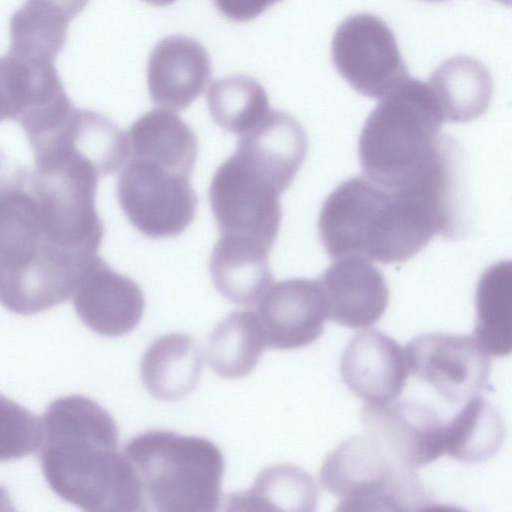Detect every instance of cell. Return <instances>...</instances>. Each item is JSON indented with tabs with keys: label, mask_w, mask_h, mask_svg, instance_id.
<instances>
[{
	"label": "cell",
	"mask_w": 512,
	"mask_h": 512,
	"mask_svg": "<svg viewBox=\"0 0 512 512\" xmlns=\"http://www.w3.org/2000/svg\"><path fill=\"white\" fill-rule=\"evenodd\" d=\"M360 420L365 435L405 467H423L445 453V425L425 403L405 399L367 403Z\"/></svg>",
	"instance_id": "cell-11"
},
{
	"label": "cell",
	"mask_w": 512,
	"mask_h": 512,
	"mask_svg": "<svg viewBox=\"0 0 512 512\" xmlns=\"http://www.w3.org/2000/svg\"><path fill=\"white\" fill-rule=\"evenodd\" d=\"M123 452L137 473L147 511L218 509L225 461L212 441L149 430L130 439Z\"/></svg>",
	"instance_id": "cell-4"
},
{
	"label": "cell",
	"mask_w": 512,
	"mask_h": 512,
	"mask_svg": "<svg viewBox=\"0 0 512 512\" xmlns=\"http://www.w3.org/2000/svg\"><path fill=\"white\" fill-rule=\"evenodd\" d=\"M70 21L64 13L41 0H26L11 17L8 53L54 62L65 45Z\"/></svg>",
	"instance_id": "cell-27"
},
{
	"label": "cell",
	"mask_w": 512,
	"mask_h": 512,
	"mask_svg": "<svg viewBox=\"0 0 512 512\" xmlns=\"http://www.w3.org/2000/svg\"><path fill=\"white\" fill-rule=\"evenodd\" d=\"M474 338L489 355L508 356L512 351V267L500 261L488 267L475 292Z\"/></svg>",
	"instance_id": "cell-23"
},
{
	"label": "cell",
	"mask_w": 512,
	"mask_h": 512,
	"mask_svg": "<svg viewBox=\"0 0 512 512\" xmlns=\"http://www.w3.org/2000/svg\"><path fill=\"white\" fill-rule=\"evenodd\" d=\"M116 192L129 222L149 238L177 236L196 215L198 199L190 176L148 159L130 157L118 176Z\"/></svg>",
	"instance_id": "cell-7"
},
{
	"label": "cell",
	"mask_w": 512,
	"mask_h": 512,
	"mask_svg": "<svg viewBox=\"0 0 512 512\" xmlns=\"http://www.w3.org/2000/svg\"><path fill=\"white\" fill-rule=\"evenodd\" d=\"M81 256L49 240L31 170L0 150V287L63 277Z\"/></svg>",
	"instance_id": "cell-5"
},
{
	"label": "cell",
	"mask_w": 512,
	"mask_h": 512,
	"mask_svg": "<svg viewBox=\"0 0 512 512\" xmlns=\"http://www.w3.org/2000/svg\"><path fill=\"white\" fill-rule=\"evenodd\" d=\"M30 145L33 151L71 149L89 160L100 176L116 172L129 156L128 138L123 130L95 111L76 107Z\"/></svg>",
	"instance_id": "cell-18"
},
{
	"label": "cell",
	"mask_w": 512,
	"mask_h": 512,
	"mask_svg": "<svg viewBox=\"0 0 512 512\" xmlns=\"http://www.w3.org/2000/svg\"><path fill=\"white\" fill-rule=\"evenodd\" d=\"M422 1H426V2H442V1H445V0H422ZM495 1H498L500 3H503V4H509L510 0H495Z\"/></svg>",
	"instance_id": "cell-34"
},
{
	"label": "cell",
	"mask_w": 512,
	"mask_h": 512,
	"mask_svg": "<svg viewBox=\"0 0 512 512\" xmlns=\"http://www.w3.org/2000/svg\"><path fill=\"white\" fill-rule=\"evenodd\" d=\"M443 116L427 83L408 77L367 117L358 142L364 176L388 189L409 183L441 137Z\"/></svg>",
	"instance_id": "cell-3"
},
{
	"label": "cell",
	"mask_w": 512,
	"mask_h": 512,
	"mask_svg": "<svg viewBox=\"0 0 512 512\" xmlns=\"http://www.w3.org/2000/svg\"><path fill=\"white\" fill-rule=\"evenodd\" d=\"M408 370L449 403L478 395L488 384L491 361L472 335L429 332L405 349Z\"/></svg>",
	"instance_id": "cell-10"
},
{
	"label": "cell",
	"mask_w": 512,
	"mask_h": 512,
	"mask_svg": "<svg viewBox=\"0 0 512 512\" xmlns=\"http://www.w3.org/2000/svg\"><path fill=\"white\" fill-rule=\"evenodd\" d=\"M266 345L257 314L250 310L233 311L209 336L208 362L222 378H242L255 368Z\"/></svg>",
	"instance_id": "cell-25"
},
{
	"label": "cell",
	"mask_w": 512,
	"mask_h": 512,
	"mask_svg": "<svg viewBox=\"0 0 512 512\" xmlns=\"http://www.w3.org/2000/svg\"><path fill=\"white\" fill-rule=\"evenodd\" d=\"M39 460L52 491L85 511H147L137 473L112 416L93 399L68 395L42 417Z\"/></svg>",
	"instance_id": "cell-1"
},
{
	"label": "cell",
	"mask_w": 512,
	"mask_h": 512,
	"mask_svg": "<svg viewBox=\"0 0 512 512\" xmlns=\"http://www.w3.org/2000/svg\"><path fill=\"white\" fill-rule=\"evenodd\" d=\"M331 56L338 73L365 97L383 98L409 77L393 31L373 14L346 18L333 35Z\"/></svg>",
	"instance_id": "cell-8"
},
{
	"label": "cell",
	"mask_w": 512,
	"mask_h": 512,
	"mask_svg": "<svg viewBox=\"0 0 512 512\" xmlns=\"http://www.w3.org/2000/svg\"><path fill=\"white\" fill-rule=\"evenodd\" d=\"M72 297L80 320L93 332L106 337L131 332L145 309L140 286L98 255L84 269Z\"/></svg>",
	"instance_id": "cell-13"
},
{
	"label": "cell",
	"mask_w": 512,
	"mask_h": 512,
	"mask_svg": "<svg viewBox=\"0 0 512 512\" xmlns=\"http://www.w3.org/2000/svg\"><path fill=\"white\" fill-rule=\"evenodd\" d=\"M318 231L331 258L358 255L393 264L417 255L440 235V225L411 188L388 189L366 177H353L324 201Z\"/></svg>",
	"instance_id": "cell-2"
},
{
	"label": "cell",
	"mask_w": 512,
	"mask_h": 512,
	"mask_svg": "<svg viewBox=\"0 0 512 512\" xmlns=\"http://www.w3.org/2000/svg\"><path fill=\"white\" fill-rule=\"evenodd\" d=\"M266 344L273 349H297L323 333L327 304L318 279L291 278L274 283L257 306Z\"/></svg>",
	"instance_id": "cell-12"
},
{
	"label": "cell",
	"mask_w": 512,
	"mask_h": 512,
	"mask_svg": "<svg viewBox=\"0 0 512 512\" xmlns=\"http://www.w3.org/2000/svg\"><path fill=\"white\" fill-rule=\"evenodd\" d=\"M307 151L303 126L291 115L271 109L260 124L240 135L234 153L282 194L293 182Z\"/></svg>",
	"instance_id": "cell-17"
},
{
	"label": "cell",
	"mask_w": 512,
	"mask_h": 512,
	"mask_svg": "<svg viewBox=\"0 0 512 512\" xmlns=\"http://www.w3.org/2000/svg\"><path fill=\"white\" fill-rule=\"evenodd\" d=\"M319 491L314 479L303 469L289 464L265 468L253 486L230 494L227 510H283L313 512Z\"/></svg>",
	"instance_id": "cell-24"
},
{
	"label": "cell",
	"mask_w": 512,
	"mask_h": 512,
	"mask_svg": "<svg viewBox=\"0 0 512 512\" xmlns=\"http://www.w3.org/2000/svg\"><path fill=\"white\" fill-rule=\"evenodd\" d=\"M205 48L184 35L157 43L147 64V85L152 102L169 110H182L197 99L211 77Z\"/></svg>",
	"instance_id": "cell-16"
},
{
	"label": "cell",
	"mask_w": 512,
	"mask_h": 512,
	"mask_svg": "<svg viewBox=\"0 0 512 512\" xmlns=\"http://www.w3.org/2000/svg\"><path fill=\"white\" fill-rule=\"evenodd\" d=\"M281 193L235 153L215 171L210 206L221 235L243 237L272 248L282 210Z\"/></svg>",
	"instance_id": "cell-9"
},
{
	"label": "cell",
	"mask_w": 512,
	"mask_h": 512,
	"mask_svg": "<svg viewBox=\"0 0 512 512\" xmlns=\"http://www.w3.org/2000/svg\"><path fill=\"white\" fill-rule=\"evenodd\" d=\"M28 101V84L23 68L8 54L0 58V122L18 120Z\"/></svg>",
	"instance_id": "cell-30"
},
{
	"label": "cell",
	"mask_w": 512,
	"mask_h": 512,
	"mask_svg": "<svg viewBox=\"0 0 512 512\" xmlns=\"http://www.w3.org/2000/svg\"><path fill=\"white\" fill-rule=\"evenodd\" d=\"M126 135L129 157L148 159L191 176L198 154L197 137L173 110L153 109L143 114Z\"/></svg>",
	"instance_id": "cell-21"
},
{
	"label": "cell",
	"mask_w": 512,
	"mask_h": 512,
	"mask_svg": "<svg viewBox=\"0 0 512 512\" xmlns=\"http://www.w3.org/2000/svg\"><path fill=\"white\" fill-rule=\"evenodd\" d=\"M154 6H167L174 3L176 0H142Z\"/></svg>",
	"instance_id": "cell-33"
},
{
	"label": "cell",
	"mask_w": 512,
	"mask_h": 512,
	"mask_svg": "<svg viewBox=\"0 0 512 512\" xmlns=\"http://www.w3.org/2000/svg\"><path fill=\"white\" fill-rule=\"evenodd\" d=\"M340 374L349 390L368 404L393 400L409 374L405 350L379 330L359 332L342 353Z\"/></svg>",
	"instance_id": "cell-15"
},
{
	"label": "cell",
	"mask_w": 512,
	"mask_h": 512,
	"mask_svg": "<svg viewBox=\"0 0 512 512\" xmlns=\"http://www.w3.org/2000/svg\"><path fill=\"white\" fill-rule=\"evenodd\" d=\"M281 0H213L217 10L231 21L246 22Z\"/></svg>",
	"instance_id": "cell-31"
},
{
	"label": "cell",
	"mask_w": 512,
	"mask_h": 512,
	"mask_svg": "<svg viewBox=\"0 0 512 512\" xmlns=\"http://www.w3.org/2000/svg\"><path fill=\"white\" fill-rule=\"evenodd\" d=\"M203 367L200 347L187 334L174 332L155 339L140 363L141 380L147 391L162 401H176L198 384Z\"/></svg>",
	"instance_id": "cell-20"
},
{
	"label": "cell",
	"mask_w": 512,
	"mask_h": 512,
	"mask_svg": "<svg viewBox=\"0 0 512 512\" xmlns=\"http://www.w3.org/2000/svg\"><path fill=\"white\" fill-rule=\"evenodd\" d=\"M270 249L256 240L221 235L209 262L217 291L236 304L255 303L273 281L268 262Z\"/></svg>",
	"instance_id": "cell-19"
},
{
	"label": "cell",
	"mask_w": 512,
	"mask_h": 512,
	"mask_svg": "<svg viewBox=\"0 0 512 512\" xmlns=\"http://www.w3.org/2000/svg\"><path fill=\"white\" fill-rule=\"evenodd\" d=\"M64 13L70 20L86 7L90 0H41Z\"/></svg>",
	"instance_id": "cell-32"
},
{
	"label": "cell",
	"mask_w": 512,
	"mask_h": 512,
	"mask_svg": "<svg viewBox=\"0 0 512 512\" xmlns=\"http://www.w3.org/2000/svg\"><path fill=\"white\" fill-rule=\"evenodd\" d=\"M327 315L349 328H368L379 321L389 302L382 272L367 258L349 255L335 261L318 278Z\"/></svg>",
	"instance_id": "cell-14"
},
{
	"label": "cell",
	"mask_w": 512,
	"mask_h": 512,
	"mask_svg": "<svg viewBox=\"0 0 512 512\" xmlns=\"http://www.w3.org/2000/svg\"><path fill=\"white\" fill-rule=\"evenodd\" d=\"M505 438L504 421L498 410L476 395L445 425L444 446L452 458L466 463L490 459Z\"/></svg>",
	"instance_id": "cell-26"
},
{
	"label": "cell",
	"mask_w": 512,
	"mask_h": 512,
	"mask_svg": "<svg viewBox=\"0 0 512 512\" xmlns=\"http://www.w3.org/2000/svg\"><path fill=\"white\" fill-rule=\"evenodd\" d=\"M319 477L338 498L337 511H417L436 504L414 469L394 461L366 435L329 453Z\"/></svg>",
	"instance_id": "cell-6"
},
{
	"label": "cell",
	"mask_w": 512,
	"mask_h": 512,
	"mask_svg": "<svg viewBox=\"0 0 512 512\" xmlns=\"http://www.w3.org/2000/svg\"><path fill=\"white\" fill-rule=\"evenodd\" d=\"M42 421L31 411L0 394V461L15 460L39 450Z\"/></svg>",
	"instance_id": "cell-29"
},
{
	"label": "cell",
	"mask_w": 512,
	"mask_h": 512,
	"mask_svg": "<svg viewBox=\"0 0 512 512\" xmlns=\"http://www.w3.org/2000/svg\"><path fill=\"white\" fill-rule=\"evenodd\" d=\"M427 84L435 95L443 120L451 123H464L483 115L493 94L489 70L468 56L442 62Z\"/></svg>",
	"instance_id": "cell-22"
},
{
	"label": "cell",
	"mask_w": 512,
	"mask_h": 512,
	"mask_svg": "<svg viewBox=\"0 0 512 512\" xmlns=\"http://www.w3.org/2000/svg\"><path fill=\"white\" fill-rule=\"evenodd\" d=\"M206 100L215 123L238 135L255 128L271 111L263 86L243 75L214 81L208 89Z\"/></svg>",
	"instance_id": "cell-28"
}]
</instances>
